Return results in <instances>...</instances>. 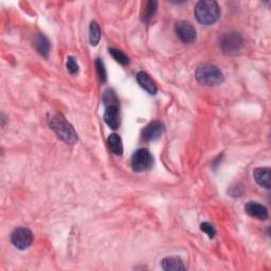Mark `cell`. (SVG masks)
<instances>
[{
	"mask_svg": "<svg viewBox=\"0 0 271 271\" xmlns=\"http://www.w3.org/2000/svg\"><path fill=\"white\" fill-rule=\"evenodd\" d=\"M50 128L67 144H74L77 141V134L74 126L66 120V118L61 114L51 115L48 119Z\"/></svg>",
	"mask_w": 271,
	"mask_h": 271,
	"instance_id": "1",
	"label": "cell"
},
{
	"mask_svg": "<svg viewBox=\"0 0 271 271\" xmlns=\"http://www.w3.org/2000/svg\"><path fill=\"white\" fill-rule=\"evenodd\" d=\"M194 14L200 24L209 25L217 22L221 15V10L216 1L202 0V1L197 2L195 5Z\"/></svg>",
	"mask_w": 271,
	"mask_h": 271,
	"instance_id": "2",
	"label": "cell"
},
{
	"mask_svg": "<svg viewBox=\"0 0 271 271\" xmlns=\"http://www.w3.org/2000/svg\"><path fill=\"white\" fill-rule=\"evenodd\" d=\"M197 82L206 86L221 85L224 81V76L221 69L212 64H201L195 71Z\"/></svg>",
	"mask_w": 271,
	"mask_h": 271,
	"instance_id": "3",
	"label": "cell"
},
{
	"mask_svg": "<svg viewBox=\"0 0 271 271\" xmlns=\"http://www.w3.org/2000/svg\"><path fill=\"white\" fill-rule=\"evenodd\" d=\"M220 46L223 53L233 55L239 53L243 48L244 39L239 32H226L220 38Z\"/></svg>",
	"mask_w": 271,
	"mask_h": 271,
	"instance_id": "4",
	"label": "cell"
},
{
	"mask_svg": "<svg viewBox=\"0 0 271 271\" xmlns=\"http://www.w3.org/2000/svg\"><path fill=\"white\" fill-rule=\"evenodd\" d=\"M154 164V157L148 149L140 148L137 151L131 158V167L135 172H144L149 170Z\"/></svg>",
	"mask_w": 271,
	"mask_h": 271,
	"instance_id": "5",
	"label": "cell"
},
{
	"mask_svg": "<svg viewBox=\"0 0 271 271\" xmlns=\"http://www.w3.org/2000/svg\"><path fill=\"white\" fill-rule=\"evenodd\" d=\"M11 241L14 246L19 250L28 249L33 243V234L28 228H16L12 232Z\"/></svg>",
	"mask_w": 271,
	"mask_h": 271,
	"instance_id": "6",
	"label": "cell"
},
{
	"mask_svg": "<svg viewBox=\"0 0 271 271\" xmlns=\"http://www.w3.org/2000/svg\"><path fill=\"white\" fill-rule=\"evenodd\" d=\"M177 36L179 37L183 43L192 44L196 39V31L192 24L186 21L177 22L175 25Z\"/></svg>",
	"mask_w": 271,
	"mask_h": 271,
	"instance_id": "7",
	"label": "cell"
},
{
	"mask_svg": "<svg viewBox=\"0 0 271 271\" xmlns=\"http://www.w3.org/2000/svg\"><path fill=\"white\" fill-rule=\"evenodd\" d=\"M164 131V125L160 121H151L142 130V139L145 141H154L159 139Z\"/></svg>",
	"mask_w": 271,
	"mask_h": 271,
	"instance_id": "8",
	"label": "cell"
},
{
	"mask_svg": "<svg viewBox=\"0 0 271 271\" xmlns=\"http://www.w3.org/2000/svg\"><path fill=\"white\" fill-rule=\"evenodd\" d=\"M245 212L257 220L264 221L268 217V210L263 204L254 201H249L245 206Z\"/></svg>",
	"mask_w": 271,
	"mask_h": 271,
	"instance_id": "9",
	"label": "cell"
},
{
	"mask_svg": "<svg viewBox=\"0 0 271 271\" xmlns=\"http://www.w3.org/2000/svg\"><path fill=\"white\" fill-rule=\"evenodd\" d=\"M34 47L37 50V52L41 54L43 57L47 58L50 53V49H51V44L49 38L42 34V33H38V34L34 37Z\"/></svg>",
	"mask_w": 271,
	"mask_h": 271,
	"instance_id": "10",
	"label": "cell"
},
{
	"mask_svg": "<svg viewBox=\"0 0 271 271\" xmlns=\"http://www.w3.org/2000/svg\"><path fill=\"white\" fill-rule=\"evenodd\" d=\"M137 81L141 87L148 91L149 95H156L157 94V86L155 82L151 80V77L144 71H139L137 74Z\"/></svg>",
	"mask_w": 271,
	"mask_h": 271,
	"instance_id": "11",
	"label": "cell"
},
{
	"mask_svg": "<svg viewBox=\"0 0 271 271\" xmlns=\"http://www.w3.org/2000/svg\"><path fill=\"white\" fill-rule=\"evenodd\" d=\"M161 267L165 271H179L186 270L183 261L178 256H168L161 261Z\"/></svg>",
	"mask_w": 271,
	"mask_h": 271,
	"instance_id": "12",
	"label": "cell"
},
{
	"mask_svg": "<svg viewBox=\"0 0 271 271\" xmlns=\"http://www.w3.org/2000/svg\"><path fill=\"white\" fill-rule=\"evenodd\" d=\"M254 179L256 183L262 188H265L267 190L270 189V169L269 168H257L255 169Z\"/></svg>",
	"mask_w": 271,
	"mask_h": 271,
	"instance_id": "13",
	"label": "cell"
},
{
	"mask_svg": "<svg viewBox=\"0 0 271 271\" xmlns=\"http://www.w3.org/2000/svg\"><path fill=\"white\" fill-rule=\"evenodd\" d=\"M104 121L112 129H117L120 125L119 121V108L118 106H108L104 114Z\"/></svg>",
	"mask_w": 271,
	"mask_h": 271,
	"instance_id": "14",
	"label": "cell"
},
{
	"mask_svg": "<svg viewBox=\"0 0 271 271\" xmlns=\"http://www.w3.org/2000/svg\"><path fill=\"white\" fill-rule=\"evenodd\" d=\"M108 147L112 154H115L117 156H121L123 154V144L119 135L111 134L108 137Z\"/></svg>",
	"mask_w": 271,
	"mask_h": 271,
	"instance_id": "15",
	"label": "cell"
},
{
	"mask_svg": "<svg viewBox=\"0 0 271 271\" xmlns=\"http://www.w3.org/2000/svg\"><path fill=\"white\" fill-rule=\"evenodd\" d=\"M157 5L158 3L156 1H148L144 3V8L141 12V19L143 22L148 23L154 17L157 12Z\"/></svg>",
	"mask_w": 271,
	"mask_h": 271,
	"instance_id": "16",
	"label": "cell"
},
{
	"mask_svg": "<svg viewBox=\"0 0 271 271\" xmlns=\"http://www.w3.org/2000/svg\"><path fill=\"white\" fill-rule=\"evenodd\" d=\"M101 39V30L96 22H92L89 27V41L92 46H97Z\"/></svg>",
	"mask_w": 271,
	"mask_h": 271,
	"instance_id": "17",
	"label": "cell"
},
{
	"mask_svg": "<svg viewBox=\"0 0 271 271\" xmlns=\"http://www.w3.org/2000/svg\"><path fill=\"white\" fill-rule=\"evenodd\" d=\"M109 54L116 59V62L121 64L122 66H126L129 64V57L120 50L116 48H109Z\"/></svg>",
	"mask_w": 271,
	"mask_h": 271,
	"instance_id": "18",
	"label": "cell"
},
{
	"mask_svg": "<svg viewBox=\"0 0 271 271\" xmlns=\"http://www.w3.org/2000/svg\"><path fill=\"white\" fill-rule=\"evenodd\" d=\"M96 68H97V74L99 75V78L102 83H105L107 81V72L106 68H105L104 62L101 58H97L96 61Z\"/></svg>",
	"mask_w": 271,
	"mask_h": 271,
	"instance_id": "19",
	"label": "cell"
},
{
	"mask_svg": "<svg viewBox=\"0 0 271 271\" xmlns=\"http://www.w3.org/2000/svg\"><path fill=\"white\" fill-rule=\"evenodd\" d=\"M118 99L116 97V94L112 90H107L104 95V104L108 106H118Z\"/></svg>",
	"mask_w": 271,
	"mask_h": 271,
	"instance_id": "20",
	"label": "cell"
},
{
	"mask_svg": "<svg viewBox=\"0 0 271 271\" xmlns=\"http://www.w3.org/2000/svg\"><path fill=\"white\" fill-rule=\"evenodd\" d=\"M66 66H67V69L69 71V74L74 75L78 72V65L76 63V59L72 56H69L67 58V63H66Z\"/></svg>",
	"mask_w": 271,
	"mask_h": 271,
	"instance_id": "21",
	"label": "cell"
},
{
	"mask_svg": "<svg viewBox=\"0 0 271 271\" xmlns=\"http://www.w3.org/2000/svg\"><path fill=\"white\" fill-rule=\"evenodd\" d=\"M200 229H201L202 232L207 233V234L209 235L210 239H213V237H214L215 234H216V231H215L214 227H213L211 223H209V222H203V223H201Z\"/></svg>",
	"mask_w": 271,
	"mask_h": 271,
	"instance_id": "22",
	"label": "cell"
}]
</instances>
